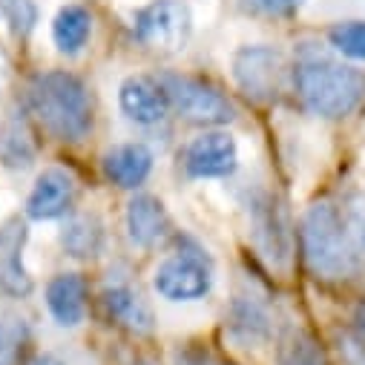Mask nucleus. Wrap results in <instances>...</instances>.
Returning a JSON list of instances; mask_svg holds the SVG:
<instances>
[{
    "label": "nucleus",
    "mask_w": 365,
    "mask_h": 365,
    "mask_svg": "<svg viewBox=\"0 0 365 365\" xmlns=\"http://www.w3.org/2000/svg\"><path fill=\"white\" fill-rule=\"evenodd\" d=\"M93 32V18L78 4L63 6L52 21V41L63 55H78Z\"/></svg>",
    "instance_id": "nucleus-17"
},
{
    "label": "nucleus",
    "mask_w": 365,
    "mask_h": 365,
    "mask_svg": "<svg viewBox=\"0 0 365 365\" xmlns=\"http://www.w3.org/2000/svg\"><path fill=\"white\" fill-rule=\"evenodd\" d=\"M230 328L242 342H256L267 334V317L253 302L239 299L233 305V314H230Z\"/></svg>",
    "instance_id": "nucleus-20"
},
{
    "label": "nucleus",
    "mask_w": 365,
    "mask_h": 365,
    "mask_svg": "<svg viewBox=\"0 0 365 365\" xmlns=\"http://www.w3.org/2000/svg\"><path fill=\"white\" fill-rule=\"evenodd\" d=\"M282 365H322V354L317 351V345L302 336V334H294L291 339L282 342V354H279Z\"/></svg>",
    "instance_id": "nucleus-23"
},
{
    "label": "nucleus",
    "mask_w": 365,
    "mask_h": 365,
    "mask_svg": "<svg viewBox=\"0 0 365 365\" xmlns=\"http://www.w3.org/2000/svg\"><path fill=\"white\" fill-rule=\"evenodd\" d=\"M342 222L359 250H365V193H351L342 205Z\"/></svg>",
    "instance_id": "nucleus-24"
},
{
    "label": "nucleus",
    "mask_w": 365,
    "mask_h": 365,
    "mask_svg": "<svg viewBox=\"0 0 365 365\" xmlns=\"http://www.w3.org/2000/svg\"><path fill=\"white\" fill-rule=\"evenodd\" d=\"M331 46L351 58V61H365V21H342L334 24L328 32Z\"/></svg>",
    "instance_id": "nucleus-21"
},
{
    "label": "nucleus",
    "mask_w": 365,
    "mask_h": 365,
    "mask_svg": "<svg viewBox=\"0 0 365 365\" xmlns=\"http://www.w3.org/2000/svg\"><path fill=\"white\" fill-rule=\"evenodd\" d=\"M210 285H213L210 259L190 239L178 242V250L164 262H158L153 273V288L167 302H196L210 291Z\"/></svg>",
    "instance_id": "nucleus-4"
},
{
    "label": "nucleus",
    "mask_w": 365,
    "mask_h": 365,
    "mask_svg": "<svg viewBox=\"0 0 365 365\" xmlns=\"http://www.w3.org/2000/svg\"><path fill=\"white\" fill-rule=\"evenodd\" d=\"M193 18L181 0H153L135 12V38L155 52H181L190 41Z\"/></svg>",
    "instance_id": "nucleus-6"
},
{
    "label": "nucleus",
    "mask_w": 365,
    "mask_h": 365,
    "mask_svg": "<svg viewBox=\"0 0 365 365\" xmlns=\"http://www.w3.org/2000/svg\"><path fill=\"white\" fill-rule=\"evenodd\" d=\"M0 15L9 24V29L26 38L38 24V9L32 0H0Z\"/></svg>",
    "instance_id": "nucleus-22"
},
{
    "label": "nucleus",
    "mask_w": 365,
    "mask_h": 365,
    "mask_svg": "<svg viewBox=\"0 0 365 365\" xmlns=\"http://www.w3.org/2000/svg\"><path fill=\"white\" fill-rule=\"evenodd\" d=\"M29 107L41 127L58 141H81L93 130V104L81 78L69 72H43L29 86Z\"/></svg>",
    "instance_id": "nucleus-2"
},
{
    "label": "nucleus",
    "mask_w": 365,
    "mask_h": 365,
    "mask_svg": "<svg viewBox=\"0 0 365 365\" xmlns=\"http://www.w3.org/2000/svg\"><path fill=\"white\" fill-rule=\"evenodd\" d=\"M24 245H26V225L12 219L0 227V291L9 297H29L32 279L24 267Z\"/></svg>",
    "instance_id": "nucleus-11"
},
{
    "label": "nucleus",
    "mask_w": 365,
    "mask_h": 365,
    "mask_svg": "<svg viewBox=\"0 0 365 365\" xmlns=\"http://www.w3.org/2000/svg\"><path fill=\"white\" fill-rule=\"evenodd\" d=\"M46 308L63 328H75L86 314V282L81 273H58L46 285Z\"/></svg>",
    "instance_id": "nucleus-12"
},
{
    "label": "nucleus",
    "mask_w": 365,
    "mask_h": 365,
    "mask_svg": "<svg viewBox=\"0 0 365 365\" xmlns=\"http://www.w3.org/2000/svg\"><path fill=\"white\" fill-rule=\"evenodd\" d=\"M61 245L72 259H96L104 247V225L93 213L72 216L61 230Z\"/></svg>",
    "instance_id": "nucleus-15"
},
{
    "label": "nucleus",
    "mask_w": 365,
    "mask_h": 365,
    "mask_svg": "<svg viewBox=\"0 0 365 365\" xmlns=\"http://www.w3.org/2000/svg\"><path fill=\"white\" fill-rule=\"evenodd\" d=\"M72 202H75V178L61 167H49L38 175L26 199V216L35 222H52L66 216L72 210Z\"/></svg>",
    "instance_id": "nucleus-10"
},
{
    "label": "nucleus",
    "mask_w": 365,
    "mask_h": 365,
    "mask_svg": "<svg viewBox=\"0 0 365 365\" xmlns=\"http://www.w3.org/2000/svg\"><path fill=\"white\" fill-rule=\"evenodd\" d=\"M133 365H153L150 359H138V362H133Z\"/></svg>",
    "instance_id": "nucleus-29"
},
{
    "label": "nucleus",
    "mask_w": 365,
    "mask_h": 365,
    "mask_svg": "<svg viewBox=\"0 0 365 365\" xmlns=\"http://www.w3.org/2000/svg\"><path fill=\"white\" fill-rule=\"evenodd\" d=\"M161 86H164V93L170 98V107L190 124L222 127V124H230L236 118V110H233L230 98L205 78L164 75Z\"/></svg>",
    "instance_id": "nucleus-5"
},
{
    "label": "nucleus",
    "mask_w": 365,
    "mask_h": 365,
    "mask_svg": "<svg viewBox=\"0 0 365 365\" xmlns=\"http://www.w3.org/2000/svg\"><path fill=\"white\" fill-rule=\"evenodd\" d=\"M118 104H121V113L141 127L161 124L173 110L161 81L150 75H130L118 89Z\"/></svg>",
    "instance_id": "nucleus-9"
},
{
    "label": "nucleus",
    "mask_w": 365,
    "mask_h": 365,
    "mask_svg": "<svg viewBox=\"0 0 365 365\" xmlns=\"http://www.w3.org/2000/svg\"><path fill=\"white\" fill-rule=\"evenodd\" d=\"M294 86L302 104L322 118H345L365 98V75L317 46H302L294 66Z\"/></svg>",
    "instance_id": "nucleus-1"
},
{
    "label": "nucleus",
    "mask_w": 365,
    "mask_h": 365,
    "mask_svg": "<svg viewBox=\"0 0 365 365\" xmlns=\"http://www.w3.org/2000/svg\"><path fill=\"white\" fill-rule=\"evenodd\" d=\"M285 61L270 46H245L233 58V75L242 93L253 101H273L279 93Z\"/></svg>",
    "instance_id": "nucleus-7"
},
{
    "label": "nucleus",
    "mask_w": 365,
    "mask_h": 365,
    "mask_svg": "<svg viewBox=\"0 0 365 365\" xmlns=\"http://www.w3.org/2000/svg\"><path fill=\"white\" fill-rule=\"evenodd\" d=\"M342 351L348 356V365H365V345H362V339H342Z\"/></svg>",
    "instance_id": "nucleus-26"
},
{
    "label": "nucleus",
    "mask_w": 365,
    "mask_h": 365,
    "mask_svg": "<svg viewBox=\"0 0 365 365\" xmlns=\"http://www.w3.org/2000/svg\"><path fill=\"white\" fill-rule=\"evenodd\" d=\"M127 233L138 247H153L170 233V216L155 196H133L127 205Z\"/></svg>",
    "instance_id": "nucleus-14"
},
{
    "label": "nucleus",
    "mask_w": 365,
    "mask_h": 365,
    "mask_svg": "<svg viewBox=\"0 0 365 365\" xmlns=\"http://www.w3.org/2000/svg\"><path fill=\"white\" fill-rule=\"evenodd\" d=\"M29 342V325L15 311H0V365H18Z\"/></svg>",
    "instance_id": "nucleus-19"
},
{
    "label": "nucleus",
    "mask_w": 365,
    "mask_h": 365,
    "mask_svg": "<svg viewBox=\"0 0 365 365\" xmlns=\"http://www.w3.org/2000/svg\"><path fill=\"white\" fill-rule=\"evenodd\" d=\"M256 4L270 15H291L305 4V0H256Z\"/></svg>",
    "instance_id": "nucleus-25"
},
{
    "label": "nucleus",
    "mask_w": 365,
    "mask_h": 365,
    "mask_svg": "<svg viewBox=\"0 0 365 365\" xmlns=\"http://www.w3.org/2000/svg\"><path fill=\"white\" fill-rule=\"evenodd\" d=\"M356 325H359L362 339H365V302H362V305H359V311H356Z\"/></svg>",
    "instance_id": "nucleus-28"
},
{
    "label": "nucleus",
    "mask_w": 365,
    "mask_h": 365,
    "mask_svg": "<svg viewBox=\"0 0 365 365\" xmlns=\"http://www.w3.org/2000/svg\"><path fill=\"white\" fill-rule=\"evenodd\" d=\"M35 161V141L21 118H9L0 127V164L24 170Z\"/></svg>",
    "instance_id": "nucleus-18"
},
{
    "label": "nucleus",
    "mask_w": 365,
    "mask_h": 365,
    "mask_svg": "<svg viewBox=\"0 0 365 365\" xmlns=\"http://www.w3.org/2000/svg\"><path fill=\"white\" fill-rule=\"evenodd\" d=\"M26 365H63L55 354H38V356H32Z\"/></svg>",
    "instance_id": "nucleus-27"
},
{
    "label": "nucleus",
    "mask_w": 365,
    "mask_h": 365,
    "mask_svg": "<svg viewBox=\"0 0 365 365\" xmlns=\"http://www.w3.org/2000/svg\"><path fill=\"white\" fill-rule=\"evenodd\" d=\"M153 173V150L147 144H118L104 155V175L121 190L141 187Z\"/></svg>",
    "instance_id": "nucleus-13"
},
{
    "label": "nucleus",
    "mask_w": 365,
    "mask_h": 365,
    "mask_svg": "<svg viewBox=\"0 0 365 365\" xmlns=\"http://www.w3.org/2000/svg\"><path fill=\"white\" fill-rule=\"evenodd\" d=\"M236 138L225 130H205L185 150V170L193 178H225L236 170Z\"/></svg>",
    "instance_id": "nucleus-8"
},
{
    "label": "nucleus",
    "mask_w": 365,
    "mask_h": 365,
    "mask_svg": "<svg viewBox=\"0 0 365 365\" xmlns=\"http://www.w3.org/2000/svg\"><path fill=\"white\" fill-rule=\"evenodd\" d=\"M101 302H104L107 317L115 319V322H121V325H127L130 331L147 334L153 328V314H150V308L144 305V299L133 288H127V285L107 288L104 297H101Z\"/></svg>",
    "instance_id": "nucleus-16"
},
{
    "label": "nucleus",
    "mask_w": 365,
    "mask_h": 365,
    "mask_svg": "<svg viewBox=\"0 0 365 365\" xmlns=\"http://www.w3.org/2000/svg\"><path fill=\"white\" fill-rule=\"evenodd\" d=\"M302 250L319 279H348L359 267V247L354 245L342 213L328 202L311 205L302 216Z\"/></svg>",
    "instance_id": "nucleus-3"
}]
</instances>
